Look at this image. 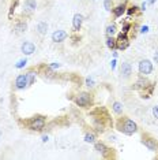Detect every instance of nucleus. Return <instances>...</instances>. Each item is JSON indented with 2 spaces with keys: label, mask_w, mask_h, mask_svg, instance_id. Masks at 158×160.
Here are the masks:
<instances>
[{
  "label": "nucleus",
  "mask_w": 158,
  "mask_h": 160,
  "mask_svg": "<svg viewBox=\"0 0 158 160\" xmlns=\"http://www.w3.org/2000/svg\"><path fill=\"white\" fill-rule=\"evenodd\" d=\"M119 130H120V131H123L124 134L131 135V134H133V133H135L136 130H138V126H136V123H135L133 121H131V119L125 118L124 121L120 122Z\"/></svg>",
  "instance_id": "1"
},
{
  "label": "nucleus",
  "mask_w": 158,
  "mask_h": 160,
  "mask_svg": "<svg viewBox=\"0 0 158 160\" xmlns=\"http://www.w3.org/2000/svg\"><path fill=\"white\" fill-rule=\"evenodd\" d=\"M44 127H45V119H44V116H34V118L29 122V129L30 130L41 131Z\"/></svg>",
  "instance_id": "2"
},
{
  "label": "nucleus",
  "mask_w": 158,
  "mask_h": 160,
  "mask_svg": "<svg viewBox=\"0 0 158 160\" xmlns=\"http://www.w3.org/2000/svg\"><path fill=\"white\" fill-rule=\"evenodd\" d=\"M138 70L142 75H149L153 71V63L149 59H142L138 64Z\"/></svg>",
  "instance_id": "3"
},
{
  "label": "nucleus",
  "mask_w": 158,
  "mask_h": 160,
  "mask_svg": "<svg viewBox=\"0 0 158 160\" xmlns=\"http://www.w3.org/2000/svg\"><path fill=\"white\" fill-rule=\"evenodd\" d=\"M75 103L78 107H87L91 104V94L89 93H79L75 99Z\"/></svg>",
  "instance_id": "4"
},
{
  "label": "nucleus",
  "mask_w": 158,
  "mask_h": 160,
  "mask_svg": "<svg viewBox=\"0 0 158 160\" xmlns=\"http://www.w3.org/2000/svg\"><path fill=\"white\" fill-rule=\"evenodd\" d=\"M142 144H143V145L146 146L149 151H157V148H158L157 141H155L154 138H151V137H143Z\"/></svg>",
  "instance_id": "5"
},
{
  "label": "nucleus",
  "mask_w": 158,
  "mask_h": 160,
  "mask_svg": "<svg viewBox=\"0 0 158 160\" xmlns=\"http://www.w3.org/2000/svg\"><path fill=\"white\" fill-rule=\"evenodd\" d=\"M120 73H121L123 78H130L131 74H132V66H131L128 62H124V63H121V66H120Z\"/></svg>",
  "instance_id": "6"
},
{
  "label": "nucleus",
  "mask_w": 158,
  "mask_h": 160,
  "mask_svg": "<svg viewBox=\"0 0 158 160\" xmlns=\"http://www.w3.org/2000/svg\"><path fill=\"white\" fill-rule=\"evenodd\" d=\"M68 37V33L65 30H56L52 34V40L53 43H63Z\"/></svg>",
  "instance_id": "7"
},
{
  "label": "nucleus",
  "mask_w": 158,
  "mask_h": 160,
  "mask_svg": "<svg viewBox=\"0 0 158 160\" xmlns=\"http://www.w3.org/2000/svg\"><path fill=\"white\" fill-rule=\"evenodd\" d=\"M128 45H130V41H128V39H127V34L121 33L119 36V39L116 40V47L119 48V49H125Z\"/></svg>",
  "instance_id": "8"
},
{
  "label": "nucleus",
  "mask_w": 158,
  "mask_h": 160,
  "mask_svg": "<svg viewBox=\"0 0 158 160\" xmlns=\"http://www.w3.org/2000/svg\"><path fill=\"white\" fill-rule=\"evenodd\" d=\"M21 51H22L23 55H31V53L35 51V45L33 44L31 41H25L21 47Z\"/></svg>",
  "instance_id": "9"
},
{
  "label": "nucleus",
  "mask_w": 158,
  "mask_h": 160,
  "mask_svg": "<svg viewBox=\"0 0 158 160\" xmlns=\"http://www.w3.org/2000/svg\"><path fill=\"white\" fill-rule=\"evenodd\" d=\"M15 86H16V89H25L26 86H29L27 85V75L26 74L18 75L15 80Z\"/></svg>",
  "instance_id": "10"
},
{
  "label": "nucleus",
  "mask_w": 158,
  "mask_h": 160,
  "mask_svg": "<svg viewBox=\"0 0 158 160\" xmlns=\"http://www.w3.org/2000/svg\"><path fill=\"white\" fill-rule=\"evenodd\" d=\"M82 22H83V17L81 14H75L74 15V19H72V28L75 32L81 30L82 28Z\"/></svg>",
  "instance_id": "11"
},
{
  "label": "nucleus",
  "mask_w": 158,
  "mask_h": 160,
  "mask_svg": "<svg viewBox=\"0 0 158 160\" xmlns=\"http://www.w3.org/2000/svg\"><path fill=\"white\" fill-rule=\"evenodd\" d=\"M112 110H113V112L116 114V115H120V114H123L124 107H123V104L120 101H113V104H112Z\"/></svg>",
  "instance_id": "12"
},
{
  "label": "nucleus",
  "mask_w": 158,
  "mask_h": 160,
  "mask_svg": "<svg viewBox=\"0 0 158 160\" xmlns=\"http://www.w3.org/2000/svg\"><path fill=\"white\" fill-rule=\"evenodd\" d=\"M25 9H26V11H34L37 9V2L35 0H26L25 2Z\"/></svg>",
  "instance_id": "13"
},
{
  "label": "nucleus",
  "mask_w": 158,
  "mask_h": 160,
  "mask_svg": "<svg viewBox=\"0 0 158 160\" xmlns=\"http://www.w3.org/2000/svg\"><path fill=\"white\" fill-rule=\"evenodd\" d=\"M125 12V4H119L117 7H114L113 9V14H114V17H121L123 14Z\"/></svg>",
  "instance_id": "14"
},
{
  "label": "nucleus",
  "mask_w": 158,
  "mask_h": 160,
  "mask_svg": "<svg viewBox=\"0 0 158 160\" xmlns=\"http://www.w3.org/2000/svg\"><path fill=\"white\" fill-rule=\"evenodd\" d=\"M105 33H106V37H113L114 34H116V25H114V23L108 25L105 29Z\"/></svg>",
  "instance_id": "15"
},
{
  "label": "nucleus",
  "mask_w": 158,
  "mask_h": 160,
  "mask_svg": "<svg viewBox=\"0 0 158 160\" xmlns=\"http://www.w3.org/2000/svg\"><path fill=\"white\" fill-rule=\"evenodd\" d=\"M37 32L40 34H46V32H48V23L46 22H40L37 25Z\"/></svg>",
  "instance_id": "16"
},
{
  "label": "nucleus",
  "mask_w": 158,
  "mask_h": 160,
  "mask_svg": "<svg viewBox=\"0 0 158 160\" xmlns=\"http://www.w3.org/2000/svg\"><path fill=\"white\" fill-rule=\"evenodd\" d=\"M106 45L110 49H114L116 48V39L114 37H106Z\"/></svg>",
  "instance_id": "17"
},
{
  "label": "nucleus",
  "mask_w": 158,
  "mask_h": 160,
  "mask_svg": "<svg viewBox=\"0 0 158 160\" xmlns=\"http://www.w3.org/2000/svg\"><path fill=\"white\" fill-rule=\"evenodd\" d=\"M95 151H98L100 153H105V152L108 151V148H106L102 142H95Z\"/></svg>",
  "instance_id": "18"
},
{
  "label": "nucleus",
  "mask_w": 158,
  "mask_h": 160,
  "mask_svg": "<svg viewBox=\"0 0 158 160\" xmlns=\"http://www.w3.org/2000/svg\"><path fill=\"white\" fill-rule=\"evenodd\" d=\"M84 83H86L87 88H94V86H95V80H94V77H87L86 81H84Z\"/></svg>",
  "instance_id": "19"
},
{
  "label": "nucleus",
  "mask_w": 158,
  "mask_h": 160,
  "mask_svg": "<svg viewBox=\"0 0 158 160\" xmlns=\"http://www.w3.org/2000/svg\"><path fill=\"white\" fill-rule=\"evenodd\" d=\"M27 29V25L25 22H21V23H18V25L15 26V30L18 32V33H22V32H25Z\"/></svg>",
  "instance_id": "20"
},
{
  "label": "nucleus",
  "mask_w": 158,
  "mask_h": 160,
  "mask_svg": "<svg viewBox=\"0 0 158 160\" xmlns=\"http://www.w3.org/2000/svg\"><path fill=\"white\" fill-rule=\"evenodd\" d=\"M84 141H86V142H95V135L93 134V133H87V134L84 135Z\"/></svg>",
  "instance_id": "21"
},
{
  "label": "nucleus",
  "mask_w": 158,
  "mask_h": 160,
  "mask_svg": "<svg viewBox=\"0 0 158 160\" xmlns=\"http://www.w3.org/2000/svg\"><path fill=\"white\" fill-rule=\"evenodd\" d=\"M27 85H31L34 82V78H35V74L34 73H27Z\"/></svg>",
  "instance_id": "22"
},
{
  "label": "nucleus",
  "mask_w": 158,
  "mask_h": 160,
  "mask_svg": "<svg viewBox=\"0 0 158 160\" xmlns=\"http://www.w3.org/2000/svg\"><path fill=\"white\" fill-rule=\"evenodd\" d=\"M26 63H27V60H26V59H22V60H19L18 63L15 64V67H16V69H22V67H25V66H26Z\"/></svg>",
  "instance_id": "23"
},
{
  "label": "nucleus",
  "mask_w": 158,
  "mask_h": 160,
  "mask_svg": "<svg viewBox=\"0 0 158 160\" xmlns=\"http://www.w3.org/2000/svg\"><path fill=\"white\" fill-rule=\"evenodd\" d=\"M104 6H105V9L108 10V11H110L112 9V0H104Z\"/></svg>",
  "instance_id": "24"
},
{
  "label": "nucleus",
  "mask_w": 158,
  "mask_h": 160,
  "mask_svg": "<svg viewBox=\"0 0 158 160\" xmlns=\"http://www.w3.org/2000/svg\"><path fill=\"white\" fill-rule=\"evenodd\" d=\"M130 29H131V25H130V23H124V25H123V28H121V33L127 34Z\"/></svg>",
  "instance_id": "25"
},
{
  "label": "nucleus",
  "mask_w": 158,
  "mask_h": 160,
  "mask_svg": "<svg viewBox=\"0 0 158 160\" xmlns=\"http://www.w3.org/2000/svg\"><path fill=\"white\" fill-rule=\"evenodd\" d=\"M144 83H147L146 80H139L138 82H136V85H138V88H146V85Z\"/></svg>",
  "instance_id": "26"
},
{
  "label": "nucleus",
  "mask_w": 158,
  "mask_h": 160,
  "mask_svg": "<svg viewBox=\"0 0 158 160\" xmlns=\"http://www.w3.org/2000/svg\"><path fill=\"white\" fill-rule=\"evenodd\" d=\"M153 115H154V118H157V119H158V105L153 107Z\"/></svg>",
  "instance_id": "27"
},
{
  "label": "nucleus",
  "mask_w": 158,
  "mask_h": 160,
  "mask_svg": "<svg viewBox=\"0 0 158 160\" xmlns=\"http://www.w3.org/2000/svg\"><path fill=\"white\" fill-rule=\"evenodd\" d=\"M49 67H51L52 70H54V69H59V67H60V64H59V63H53V64H51Z\"/></svg>",
  "instance_id": "28"
},
{
  "label": "nucleus",
  "mask_w": 158,
  "mask_h": 160,
  "mask_svg": "<svg viewBox=\"0 0 158 160\" xmlns=\"http://www.w3.org/2000/svg\"><path fill=\"white\" fill-rule=\"evenodd\" d=\"M135 11H136V7H135V6H133V7H131V9H130V10H128V14H130V15H131V14H132V12H135Z\"/></svg>",
  "instance_id": "29"
},
{
  "label": "nucleus",
  "mask_w": 158,
  "mask_h": 160,
  "mask_svg": "<svg viewBox=\"0 0 158 160\" xmlns=\"http://www.w3.org/2000/svg\"><path fill=\"white\" fill-rule=\"evenodd\" d=\"M142 33H147V32H149V28H147V26H142Z\"/></svg>",
  "instance_id": "30"
},
{
  "label": "nucleus",
  "mask_w": 158,
  "mask_h": 160,
  "mask_svg": "<svg viewBox=\"0 0 158 160\" xmlns=\"http://www.w3.org/2000/svg\"><path fill=\"white\" fill-rule=\"evenodd\" d=\"M154 62L155 63H158V49L155 51V53H154Z\"/></svg>",
  "instance_id": "31"
},
{
  "label": "nucleus",
  "mask_w": 158,
  "mask_h": 160,
  "mask_svg": "<svg viewBox=\"0 0 158 160\" xmlns=\"http://www.w3.org/2000/svg\"><path fill=\"white\" fill-rule=\"evenodd\" d=\"M110 67H112V70L116 67V60H112V63H110Z\"/></svg>",
  "instance_id": "32"
},
{
  "label": "nucleus",
  "mask_w": 158,
  "mask_h": 160,
  "mask_svg": "<svg viewBox=\"0 0 158 160\" xmlns=\"http://www.w3.org/2000/svg\"><path fill=\"white\" fill-rule=\"evenodd\" d=\"M48 140H49V137H48V135H42V141H44V142H46Z\"/></svg>",
  "instance_id": "33"
},
{
  "label": "nucleus",
  "mask_w": 158,
  "mask_h": 160,
  "mask_svg": "<svg viewBox=\"0 0 158 160\" xmlns=\"http://www.w3.org/2000/svg\"><path fill=\"white\" fill-rule=\"evenodd\" d=\"M146 2H147V3H149V4H154L155 2H157V0H146Z\"/></svg>",
  "instance_id": "34"
},
{
  "label": "nucleus",
  "mask_w": 158,
  "mask_h": 160,
  "mask_svg": "<svg viewBox=\"0 0 158 160\" xmlns=\"http://www.w3.org/2000/svg\"><path fill=\"white\" fill-rule=\"evenodd\" d=\"M140 10H143V11L146 10V3H143V4H142V9H140Z\"/></svg>",
  "instance_id": "35"
},
{
  "label": "nucleus",
  "mask_w": 158,
  "mask_h": 160,
  "mask_svg": "<svg viewBox=\"0 0 158 160\" xmlns=\"http://www.w3.org/2000/svg\"><path fill=\"white\" fill-rule=\"evenodd\" d=\"M0 135H2V133H0Z\"/></svg>",
  "instance_id": "36"
}]
</instances>
